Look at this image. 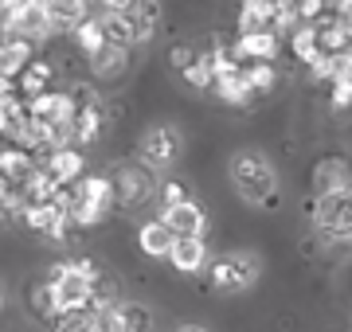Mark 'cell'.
<instances>
[{
  "label": "cell",
  "instance_id": "cell-1",
  "mask_svg": "<svg viewBox=\"0 0 352 332\" xmlns=\"http://www.w3.org/2000/svg\"><path fill=\"white\" fill-rule=\"evenodd\" d=\"M113 207V184L110 176H78L67 184V219L71 227H94L110 215Z\"/></svg>",
  "mask_w": 352,
  "mask_h": 332
},
{
  "label": "cell",
  "instance_id": "cell-2",
  "mask_svg": "<svg viewBox=\"0 0 352 332\" xmlns=\"http://www.w3.org/2000/svg\"><path fill=\"white\" fill-rule=\"evenodd\" d=\"M231 180H235V188L247 204H270L274 200V168L258 153H235Z\"/></svg>",
  "mask_w": 352,
  "mask_h": 332
},
{
  "label": "cell",
  "instance_id": "cell-3",
  "mask_svg": "<svg viewBox=\"0 0 352 332\" xmlns=\"http://www.w3.org/2000/svg\"><path fill=\"white\" fill-rule=\"evenodd\" d=\"M4 27H8V36L24 39V43H32V47H36V43H43V39H51L55 32H59L43 0H28V4H20L12 16H4Z\"/></svg>",
  "mask_w": 352,
  "mask_h": 332
},
{
  "label": "cell",
  "instance_id": "cell-4",
  "mask_svg": "<svg viewBox=\"0 0 352 332\" xmlns=\"http://www.w3.org/2000/svg\"><path fill=\"white\" fill-rule=\"evenodd\" d=\"M317 227L333 235V239H352V188L344 192H329L314 204Z\"/></svg>",
  "mask_w": 352,
  "mask_h": 332
},
{
  "label": "cell",
  "instance_id": "cell-5",
  "mask_svg": "<svg viewBox=\"0 0 352 332\" xmlns=\"http://www.w3.org/2000/svg\"><path fill=\"white\" fill-rule=\"evenodd\" d=\"M24 106H28V117H39V121H51V126H63V129H71L78 110L75 98L63 94V90H43L36 98H24Z\"/></svg>",
  "mask_w": 352,
  "mask_h": 332
},
{
  "label": "cell",
  "instance_id": "cell-6",
  "mask_svg": "<svg viewBox=\"0 0 352 332\" xmlns=\"http://www.w3.org/2000/svg\"><path fill=\"white\" fill-rule=\"evenodd\" d=\"M254 278H258V262L247 254H231V258H223V262L212 266V285L223 289V294H239Z\"/></svg>",
  "mask_w": 352,
  "mask_h": 332
},
{
  "label": "cell",
  "instance_id": "cell-7",
  "mask_svg": "<svg viewBox=\"0 0 352 332\" xmlns=\"http://www.w3.org/2000/svg\"><path fill=\"white\" fill-rule=\"evenodd\" d=\"M24 223L32 230H39V235H47V239H67V230H71V219H67V211L59 204H28L24 211Z\"/></svg>",
  "mask_w": 352,
  "mask_h": 332
},
{
  "label": "cell",
  "instance_id": "cell-8",
  "mask_svg": "<svg viewBox=\"0 0 352 332\" xmlns=\"http://www.w3.org/2000/svg\"><path fill=\"white\" fill-rule=\"evenodd\" d=\"M164 227L173 230V239H200L204 235V207L184 200V204H173L164 207Z\"/></svg>",
  "mask_w": 352,
  "mask_h": 332
},
{
  "label": "cell",
  "instance_id": "cell-9",
  "mask_svg": "<svg viewBox=\"0 0 352 332\" xmlns=\"http://www.w3.org/2000/svg\"><path fill=\"white\" fill-rule=\"evenodd\" d=\"M113 184V204H126V207H133V204H141L145 195H149V172L145 168H133V165H126V168H118V176L110 180Z\"/></svg>",
  "mask_w": 352,
  "mask_h": 332
},
{
  "label": "cell",
  "instance_id": "cell-10",
  "mask_svg": "<svg viewBox=\"0 0 352 332\" xmlns=\"http://www.w3.org/2000/svg\"><path fill=\"white\" fill-rule=\"evenodd\" d=\"M231 55H235V63H243V59L247 63H270L278 55V36L274 32H243Z\"/></svg>",
  "mask_w": 352,
  "mask_h": 332
},
{
  "label": "cell",
  "instance_id": "cell-11",
  "mask_svg": "<svg viewBox=\"0 0 352 332\" xmlns=\"http://www.w3.org/2000/svg\"><path fill=\"white\" fill-rule=\"evenodd\" d=\"M43 172H47L59 188H67V184H75L78 176H82V153L78 149H71V145H63V149H55V153H47V161H43Z\"/></svg>",
  "mask_w": 352,
  "mask_h": 332
},
{
  "label": "cell",
  "instance_id": "cell-12",
  "mask_svg": "<svg viewBox=\"0 0 352 332\" xmlns=\"http://www.w3.org/2000/svg\"><path fill=\"white\" fill-rule=\"evenodd\" d=\"M141 153H145V161L153 168H164V165H173L176 153H180V137L173 129H149L145 141H141Z\"/></svg>",
  "mask_w": 352,
  "mask_h": 332
},
{
  "label": "cell",
  "instance_id": "cell-13",
  "mask_svg": "<svg viewBox=\"0 0 352 332\" xmlns=\"http://www.w3.org/2000/svg\"><path fill=\"white\" fill-rule=\"evenodd\" d=\"M122 16L133 27V43H145L157 32V24H161V4L157 0H129V8Z\"/></svg>",
  "mask_w": 352,
  "mask_h": 332
},
{
  "label": "cell",
  "instance_id": "cell-14",
  "mask_svg": "<svg viewBox=\"0 0 352 332\" xmlns=\"http://www.w3.org/2000/svg\"><path fill=\"white\" fill-rule=\"evenodd\" d=\"M168 258H173V266L180 274H196L204 266V258H208V246H204V239H173Z\"/></svg>",
  "mask_w": 352,
  "mask_h": 332
},
{
  "label": "cell",
  "instance_id": "cell-15",
  "mask_svg": "<svg viewBox=\"0 0 352 332\" xmlns=\"http://www.w3.org/2000/svg\"><path fill=\"white\" fill-rule=\"evenodd\" d=\"M32 59H36V47H32V43H24V39L8 36V43L0 47V75L16 78L28 63H32Z\"/></svg>",
  "mask_w": 352,
  "mask_h": 332
},
{
  "label": "cell",
  "instance_id": "cell-16",
  "mask_svg": "<svg viewBox=\"0 0 352 332\" xmlns=\"http://www.w3.org/2000/svg\"><path fill=\"white\" fill-rule=\"evenodd\" d=\"M43 90H51V67L43 63V59H32V63L16 75V94H20V98H36Z\"/></svg>",
  "mask_w": 352,
  "mask_h": 332
},
{
  "label": "cell",
  "instance_id": "cell-17",
  "mask_svg": "<svg viewBox=\"0 0 352 332\" xmlns=\"http://www.w3.org/2000/svg\"><path fill=\"white\" fill-rule=\"evenodd\" d=\"M32 172H36V156H32V153L16 149V145L0 149V176H4V180H12V184H24Z\"/></svg>",
  "mask_w": 352,
  "mask_h": 332
},
{
  "label": "cell",
  "instance_id": "cell-18",
  "mask_svg": "<svg viewBox=\"0 0 352 332\" xmlns=\"http://www.w3.org/2000/svg\"><path fill=\"white\" fill-rule=\"evenodd\" d=\"M110 329L113 332H149L153 317L145 305H113L110 309Z\"/></svg>",
  "mask_w": 352,
  "mask_h": 332
},
{
  "label": "cell",
  "instance_id": "cell-19",
  "mask_svg": "<svg viewBox=\"0 0 352 332\" xmlns=\"http://www.w3.org/2000/svg\"><path fill=\"white\" fill-rule=\"evenodd\" d=\"M314 184L317 192L329 195V192H344V188H352V172L340 161H321V165L314 168Z\"/></svg>",
  "mask_w": 352,
  "mask_h": 332
},
{
  "label": "cell",
  "instance_id": "cell-20",
  "mask_svg": "<svg viewBox=\"0 0 352 332\" xmlns=\"http://www.w3.org/2000/svg\"><path fill=\"white\" fill-rule=\"evenodd\" d=\"M98 27H102V43H106V47H118V51H129V47H133V27L126 24V16L122 12L118 16H102Z\"/></svg>",
  "mask_w": 352,
  "mask_h": 332
},
{
  "label": "cell",
  "instance_id": "cell-21",
  "mask_svg": "<svg viewBox=\"0 0 352 332\" xmlns=\"http://www.w3.org/2000/svg\"><path fill=\"white\" fill-rule=\"evenodd\" d=\"M270 4L274 0H243L239 4V32H270Z\"/></svg>",
  "mask_w": 352,
  "mask_h": 332
},
{
  "label": "cell",
  "instance_id": "cell-22",
  "mask_svg": "<svg viewBox=\"0 0 352 332\" xmlns=\"http://www.w3.org/2000/svg\"><path fill=\"white\" fill-rule=\"evenodd\" d=\"M138 243H141V250H145V254L164 258V254H168V246H173V230L164 227L161 219H157V223H145V227H141Z\"/></svg>",
  "mask_w": 352,
  "mask_h": 332
},
{
  "label": "cell",
  "instance_id": "cell-23",
  "mask_svg": "<svg viewBox=\"0 0 352 332\" xmlns=\"http://www.w3.org/2000/svg\"><path fill=\"white\" fill-rule=\"evenodd\" d=\"M47 4L55 27H75L78 20H87V0H43Z\"/></svg>",
  "mask_w": 352,
  "mask_h": 332
},
{
  "label": "cell",
  "instance_id": "cell-24",
  "mask_svg": "<svg viewBox=\"0 0 352 332\" xmlns=\"http://www.w3.org/2000/svg\"><path fill=\"white\" fill-rule=\"evenodd\" d=\"M90 71H94L98 78L122 75V71H126V51H118V47H106V43H102L98 51L90 55Z\"/></svg>",
  "mask_w": 352,
  "mask_h": 332
},
{
  "label": "cell",
  "instance_id": "cell-25",
  "mask_svg": "<svg viewBox=\"0 0 352 332\" xmlns=\"http://www.w3.org/2000/svg\"><path fill=\"white\" fill-rule=\"evenodd\" d=\"M212 86H215V94H219L223 102H231V106L251 102V86H247V78H243V71H239V75H227V78H215Z\"/></svg>",
  "mask_w": 352,
  "mask_h": 332
},
{
  "label": "cell",
  "instance_id": "cell-26",
  "mask_svg": "<svg viewBox=\"0 0 352 332\" xmlns=\"http://www.w3.org/2000/svg\"><path fill=\"white\" fill-rule=\"evenodd\" d=\"M289 51L298 55L302 63H314L317 59V32L309 24H298L294 32H289Z\"/></svg>",
  "mask_w": 352,
  "mask_h": 332
},
{
  "label": "cell",
  "instance_id": "cell-27",
  "mask_svg": "<svg viewBox=\"0 0 352 332\" xmlns=\"http://www.w3.org/2000/svg\"><path fill=\"white\" fill-rule=\"evenodd\" d=\"M24 117H28V106H24V98H20V94L0 98V133H12Z\"/></svg>",
  "mask_w": 352,
  "mask_h": 332
},
{
  "label": "cell",
  "instance_id": "cell-28",
  "mask_svg": "<svg viewBox=\"0 0 352 332\" xmlns=\"http://www.w3.org/2000/svg\"><path fill=\"white\" fill-rule=\"evenodd\" d=\"M243 78H247V86H251V94L258 90V94H266V90H274L278 75H274V67L270 63H251V67H243Z\"/></svg>",
  "mask_w": 352,
  "mask_h": 332
},
{
  "label": "cell",
  "instance_id": "cell-29",
  "mask_svg": "<svg viewBox=\"0 0 352 332\" xmlns=\"http://www.w3.org/2000/svg\"><path fill=\"white\" fill-rule=\"evenodd\" d=\"M180 75H184V82H188V86H196V90H208V86L215 82V78H212V67H208V55H196V59H192V63L184 67Z\"/></svg>",
  "mask_w": 352,
  "mask_h": 332
},
{
  "label": "cell",
  "instance_id": "cell-30",
  "mask_svg": "<svg viewBox=\"0 0 352 332\" xmlns=\"http://www.w3.org/2000/svg\"><path fill=\"white\" fill-rule=\"evenodd\" d=\"M75 43H78L87 55L98 51V47H102V27H98V20H78V24H75Z\"/></svg>",
  "mask_w": 352,
  "mask_h": 332
},
{
  "label": "cell",
  "instance_id": "cell-31",
  "mask_svg": "<svg viewBox=\"0 0 352 332\" xmlns=\"http://www.w3.org/2000/svg\"><path fill=\"white\" fill-rule=\"evenodd\" d=\"M32 309H36L39 317H59V305H55V289H51L47 281L32 289Z\"/></svg>",
  "mask_w": 352,
  "mask_h": 332
},
{
  "label": "cell",
  "instance_id": "cell-32",
  "mask_svg": "<svg viewBox=\"0 0 352 332\" xmlns=\"http://www.w3.org/2000/svg\"><path fill=\"white\" fill-rule=\"evenodd\" d=\"M333 82V106L337 110H349L352 106V71H340L337 78H329Z\"/></svg>",
  "mask_w": 352,
  "mask_h": 332
},
{
  "label": "cell",
  "instance_id": "cell-33",
  "mask_svg": "<svg viewBox=\"0 0 352 332\" xmlns=\"http://www.w3.org/2000/svg\"><path fill=\"white\" fill-rule=\"evenodd\" d=\"M309 71H314V78H337L340 71H344V63H340V55H325V51H317V59L309 63Z\"/></svg>",
  "mask_w": 352,
  "mask_h": 332
},
{
  "label": "cell",
  "instance_id": "cell-34",
  "mask_svg": "<svg viewBox=\"0 0 352 332\" xmlns=\"http://www.w3.org/2000/svg\"><path fill=\"white\" fill-rule=\"evenodd\" d=\"M294 12H298V24H314L325 12V4L321 0H294Z\"/></svg>",
  "mask_w": 352,
  "mask_h": 332
},
{
  "label": "cell",
  "instance_id": "cell-35",
  "mask_svg": "<svg viewBox=\"0 0 352 332\" xmlns=\"http://www.w3.org/2000/svg\"><path fill=\"white\" fill-rule=\"evenodd\" d=\"M67 266L75 270L78 278H87V281H94V278H98V266H94L90 258H75V262H67Z\"/></svg>",
  "mask_w": 352,
  "mask_h": 332
},
{
  "label": "cell",
  "instance_id": "cell-36",
  "mask_svg": "<svg viewBox=\"0 0 352 332\" xmlns=\"http://www.w3.org/2000/svg\"><path fill=\"white\" fill-rule=\"evenodd\" d=\"M192 59H196V51H192V47H184V43H180V47H173V67H176V71H184Z\"/></svg>",
  "mask_w": 352,
  "mask_h": 332
},
{
  "label": "cell",
  "instance_id": "cell-37",
  "mask_svg": "<svg viewBox=\"0 0 352 332\" xmlns=\"http://www.w3.org/2000/svg\"><path fill=\"white\" fill-rule=\"evenodd\" d=\"M188 195H184V188L180 184H164V207H173V204H184Z\"/></svg>",
  "mask_w": 352,
  "mask_h": 332
},
{
  "label": "cell",
  "instance_id": "cell-38",
  "mask_svg": "<svg viewBox=\"0 0 352 332\" xmlns=\"http://www.w3.org/2000/svg\"><path fill=\"white\" fill-rule=\"evenodd\" d=\"M102 8H106V16H118L129 8V0H102Z\"/></svg>",
  "mask_w": 352,
  "mask_h": 332
},
{
  "label": "cell",
  "instance_id": "cell-39",
  "mask_svg": "<svg viewBox=\"0 0 352 332\" xmlns=\"http://www.w3.org/2000/svg\"><path fill=\"white\" fill-rule=\"evenodd\" d=\"M337 24H340V32H344V36L352 39V4H349V8H344L340 16H337Z\"/></svg>",
  "mask_w": 352,
  "mask_h": 332
},
{
  "label": "cell",
  "instance_id": "cell-40",
  "mask_svg": "<svg viewBox=\"0 0 352 332\" xmlns=\"http://www.w3.org/2000/svg\"><path fill=\"white\" fill-rule=\"evenodd\" d=\"M20 4H28V0H0V20H4V16H12Z\"/></svg>",
  "mask_w": 352,
  "mask_h": 332
},
{
  "label": "cell",
  "instance_id": "cell-41",
  "mask_svg": "<svg viewBox=\"0 0 352 332\" xmlns=\"http://www.w3.org/2000/svg\"><path fill=\"white\" fill-rule=\"evenodd\" d=\"M8 94H16V78H4V75H0V98H8Z\"/></svg>",
  "mask_w": 352,
  "mask_h": 332
},
{
  "label": "cell",
  "instance_id": "cell-42",
  "mask_svg": "<svg viewBox=\"0 0 352 332\" xmlns=\"http://www.w3.org/2000/svg\"><path fill=\"white\" fill-rule=\"evenodd\" d=\"M340 63H344V71H352V43L344 47V55H340Z\"/></svg>",
  "mask_w": 352,
  "mask_h": 332
},
{
  "label": "cell",
  "instance_id": "cell-43",
  "mask_svg": "<svg viewBox=\"0 0 352 332\" xmlns=\"http://www.w3.org/2000/svg\"><path fill=\"white\" fill-rule=\"evenodd\" d=\"M180 332H204V329H180Z\"/></svg>",
  "mask_w": 352,
  "mask_h": 332
},
{
  "label": "cell",
  "instance_id": "cell-44",
  "mask_svg": "<svg viewBox=\"0 0 352 332\" xmlns=\"http://www.w3.org/2000/svg\"><path fill=\"white\" fill-rule=\"evenodd\" d=\"M0 301H4V294H0Z\"/></svg>",
  "mask_w": 352,
  "mask_h": 332
}]
</instances>
